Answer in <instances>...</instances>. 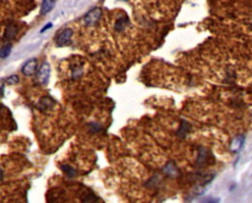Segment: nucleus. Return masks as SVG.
I'll return each instance as SVG.
<instances>
[{
  "label": "nucleus",
  "instance_id": "obj_7",
  "mask_svg": "<svg viewBox=\"0 0 252 203\" xmlns=\"http://www.w3.org/2000/svg\"><path fill=\"white\" fill-rule=\"evenodd\" d=\"M55 2H56V0H43V3L41 6V15H45L48 12H50L55 5Z\"/></svg>",
  "mask_w": 252,
  "mask_h": 203
},
{
  "label": "nucleus",
  "instance_id": "obj_15",
  "mask_svg": "<svg viewBox=\"0 0 252 203\" xmlns=\"http://www.w3.org/2000/svg\"><path fill=\"white\" fill-rule=\"evenodd\" d=\"M220 201H221V199H220V198L210 197V198H206V199H204L202 201V203H220Z\"/></svg>",
  "mask_w": 252,
  "mask_h": 203
},
{
  "label": "nucleus",
  "instance_id": "obj_13",
  "mask_svg": "<svg viewBox=\"0 0 252 203\" xmlns=\"http://www.w3.org/2000/svg\"><path fill=\"white\" fill-rule=\"evenodd\" d=\"M19 82V77L17 75H12L6 79V83L8 85H15Z\"/></svg>",
  "mask_w": 252,
  "mask_h": 203
},
{
  "label": "nucleus",
  "instance_id": "obj_2",
  "mask_svg": "<svg viewBox=\"0 0 252 203\" xmlns=\"http://www.w3.org/2000/svg\"><path fill=\"white\" fill-rule=\"evenodd\" d=\"M101 16V8L96 7V8L92 9V10H90L89 12L86 14V16H85V18H84L85 24H86L87 26H93V25L98 23V21L100 20Z\"/></svg>",
  "mask_w": 252,
  "mask_h": 203
},
{
  "label": "nucleus",
  "instance_id": "obj_18",
  "mask_svg": "<svg viewBox=\"0 0 252 203\" xmlns=\"http://www.w3.org/2000/svg\"><path fill=\"white\" fill-rule=\"evenodd\" d=\"M51 26H52V24H51V23H49V24H48V25H47V27H45V29L41 30V32H45L47 29H49V28H51Z\"/></svg>",
  "mask_w": 252,
  "mask_h": 203
},
{
  "label": "nucleus",
  "instance_id": "obj_6",
  "mask_svg": "<svg viewBox=\"0 0 252 203\" xmlns=\"http://www.w3.org/2000/svg\"><path fill=\"white\" fill-rule=\"evenodd\" d=\"M244 140H245L244 136H236L235 138H233L232 143H230V150L233 153H238L241 150L244 144Z\"/></svg>",
  "mask_w": 252,
  "mask_h": 203
},
{
  "label": "nucleus",
  "instance_id": "obj_10",
  "mask_svg": "<svg viewBox=\"0 0 252 203\" xmlns=\"http://www.w3.org/2000/svg\"><path fill=\"white\" fill-rule=\"evenodd\" d=\"M11 50H12V45L11 43H7V45H3L0 48V58L4 59L8 57V55L11 53Z\"/></svg>",
  "mask_w": 252,
  "mask_h": 203
},
{
  "label": "nucleus",
  "instance_id": "obj_16",
  "mask_svg": "<svg viewBox=\"0 0 252 203\" xmlns=\"http://www.w3.org/2000/svg\"><path fill=\"white\" fill-rule=\"evenodd\" d=\"M91 128H92V130L95 131V132H98V131L101 130V126L99 125L98 123H92L91 124Z\"/></svg>",
  "mask_w": 252,
  "mask_h": 203
},
{
  "label": "nucleus",
  "instance_id": "obj_14",
  "mask_svg": "<svg viewBox=\"0 0 252 203\" xmlns=\"http://www.w3.org/2000/svg\"><path fill=\"white\" fill-rule=\"evenodd\" d=\"M165 171L168 175H173L176 173V169H175V167L174 166H172V164H168V165L165 168Z\"/></svg>",
  "mask_w": 252,
  "mask_h": 203
},
{
  "label": "nucleus",
  "instance_id": "obj_4",
  "mask_svg": "<svg viewBox=\"0 0 252 203\" xmlns=\"http://www.w3.org/2000/svg\"><path fill=\"white\" fill-rule=\"evenodd\" d=\"M55 103L56 102L53 100L51 97L45 96L43 98H41L40 102H39V108L41 110H43V112H47V110H49L50 108L54 107Z\"/></svg>",
  "mask_w": 252,
  "mask_h": 203
},
{
  "label": "nucleus",
  "instance_id": "obj_19",
  "mask_svg": "<svg viewBox=\"0 0 252 203\" xmlns=\"http://www.w3.org/2000/svg\"><path fill=\"white\" fill-rule=\"evenodd\" d=\"M3 179V173H2V171L0 170V179Z\"/></svg>",
  "mask_w": 252,
  "mask_h": 203
},
{
  "label": "nucleus",
  "instance_id": "obj_5",
  "mask_svg": "<svg viewBox=\"0 0 252 203\" xmlns=\"http://www.w3.org/2000/svg\"><path fill=\"white\" fill-rule=\"evenodd\" d=\"M36 66H38V61H36V58L30 59V60H28L26 63L24 64V66H23L22 68V72L27 76H31L36 72Z\"/></svg>",
  "mask_w": 252,
  "mask_h": 203
},
{
  "label": "nucleus",
  "instance_id": "obj_12",
  "mask_svg": "<svg viewBox=\"0 0 252 203\" xmlns=\"http://www.w3.org/2000/svg\"><path fill=\"white\" fill-rule=\"evenodd\" d=\"M83 73V69L82 67H77V68H73L72 70V77L73 79H78L82 76Z\"/></svg>",
  "mask_w": 252,
  "mask_h": 203
},
{
  "label": "nucleus",
  "instance_id": "obj_17",
  "mask_svg": "<svg viewBox=\"0 0 252 203\" xmlns=\"http://www.w3.org/2000/svg\"><path fill=\"white\" fill-rule=\"evenodd\" d=\"M4 93V82L3 80H0V96H2Z\"/></svg>",
  "mask_w": 252,
  "mask_h": 203
},
{
  "label": "nucleus",
  "instance_id": "obj_9",
  "mask_svg": "<svg viewBox=\"0 0 252 203\" xmlns=\"http://www.w3.org/2000/svg\"><path fill=\"white\" fill-rule=\"evenodd\" d=\"M16 33H17V28L15 25H9L5 31V34H4V38L6 40H11L15 37Z\"/></svg>",
  "mask_w": 252,
  "mask_h": 203
},
{
  "label": "nucleus",
  "instance_id": "obj_20",
  "mask_svg": "<svg viewBox=\"0 0 252 203\" xmlns=\"http://www.w3.org/2000/svg\"><path fill=\"white\" fill-rule=\"evenodd\" d=\"M122 1H127V0H122Z\"/></svg>",
  "mask_w": 252,
  "mask_h": 203
},
{
  "label": "nucleus",
  "instance_id": "obj_1",
  "mask_svg": "<svg viewBox=\"0 0 252 203\" xmlns=\"http://www.w3.org/2000/svg\"><path fill=\"white\" fill-rule=\"evenodd\" d=\"M73 31L69 28H66L63 31H61L60 33L57 35L55 38V43L57 47H65L70 43V40L72 38Z\"/></svg>",
  "mask_w": 252,
  "mask_h": 203
},
{
  "label": "nucleus",
  "instance_id": "obj_11",
  "mask_svg": "<svg viewBox=\"0 0 252 203\" xmlns=\"http://www.w3.org/2000/svg\"><path fill=\"white\" fill-rule=\"evenodd\" d=\"M61 170L63 171V172L65 173V174L69 177H74L76 176V174H77L76 170L74 169V168L70 167V166H68V165H62L61 166Z\"/></svg>",
  "mask_w": 252,
  "mask_h": 203
},
{
  "label": "nucleus",
  "instance_id": "obj_3",
  "mask_svg": "<svg viewBox=\"0 0 252 203\" xmlns=\"http://www.w3.org/2000/svg\"><path fill=\"white\" fill-rule=\"evenodd\" d=\"M49 75H50V66L47 62H45V63L41 64V68L39 69L38 74H36V78H38V81L41 85H45L48 82V79H49Z\"/></svg>",
  "mask_w": 252,
  "mask_h": 203
},
{
  "label": "nucleus",
  "instance_id": "obj_8",
  "mask_svg": "<svg viewBox=\"0 0 252 203\" xmlns=\"http://www.w3.org/2000/svg\"><path fill=\"white\" fill-rule=\"evenodd\" d=\"M128 19L127 18H119V19L116 20L114 25V30L116 32H122L125 30V28L128 25Z\"/></svg>",
  "mask_w": 252,
  "mask_h": 203
}]
</instances>
